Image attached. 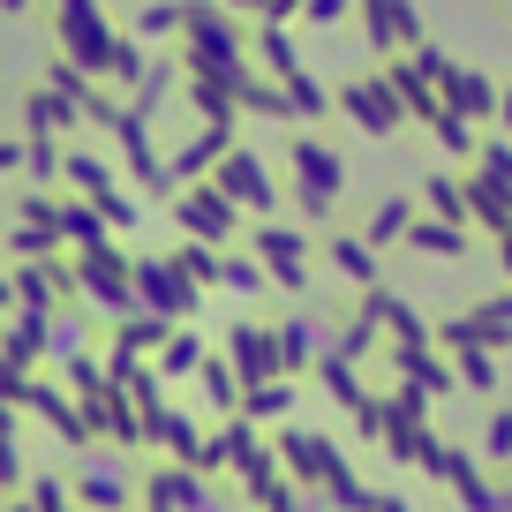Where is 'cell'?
I'll return each instance as SVG.
<instances>
[]
</instances>
